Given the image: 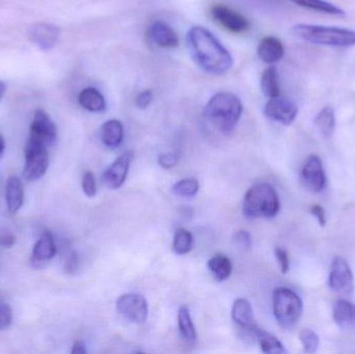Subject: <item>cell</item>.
Wrapping results in <instances>:
<instances>
[{
  "label": "cell",
  "instance_id": "11",
  "mask_svg": "<svg viewBox=\"0 0 355 354\" xmlns=\"http://www.w3.org/2000/svg\"><path fill=\"white\" fill-rule=\"evenodd\" d=\"M264 114L269 120L288 126L295 121L298 107L291 100L279 96L269 99L264 107Z\"/></svg>",
  "mask_w": 355,
  "mask_h": 354
},
{
  "label": "cell",
  "instance_id": "5",
  "mask_svg": "<svg viewBox=\"0 0 355 354\" xmlns=\"http://www.w3.org/2000/svg\"><path fill=\"white\" fill-rule=\"evenodd\" d=\"M273 315L284 330H292L304 313V303L294 291L288 288L275 289L272 297Z\"/></svg>",
  "mask_w": 355,
  "mask_h": 354
},
{
  "label": "cell",
  "instance_id": "26",
  "mask_svg": "<svg viewBox=\"0 0 355 354\" xmlns=\"http://www.w3.org/2000/svg\"><path fill=\"white\" fill-rule=\"evenodd\" d=\"M261 89L265 97L268 99L279 97L281 94L279 89V74L275 67H269L263 72L261 77Z\"/></svg>",
  "mask_w": 355,
  "mask_h": 354
},
{
  "label": "cell",
  "instance_id": "1",
  "mask_svg": "<svg viewBox=\"0 0 355 354\" xmlns=\"http://www.w3.org/2000/svg\"><path fill=\"white\" fill-rule=\"evenodd\" d=\"M186 42L192 60L205 72L223 75L233 66L231 53L208 29L192 27L186 35Z\"/></svg>",
  "mask_w": 355,
  "mask_h": 354
},
{
  "label": "cell",
  "instance_id": "30",
  "mask_svg": "<svg viewBox=\"0 0 355 354\" xmlns=\"http://www.w3.org/2000/svg\"><path fill=\"white\" fill-rule=\"evenodd\" d=\"M200 189L198 180L194 178L183 179L173 185V193L179 197H194Z\"/></svg>",
  "mask_w": 355,
  "mask_h": 354
},
{
  "label": "cell",
  "instance_id": "18",
  "mask_svg": "<svg viewBox=\"0 0 355 354\" xmlns=\"http://www.w3.org/2000/svg\"><path fill=\"white\" fill-rule=\"evenodd\" d=\"M232 318L237 326L254 336V328L258 326L254 324V310L248 299H236L232 307Z\"/></svg>",
  "mask_w": 355,
  "mask_h": 354
},
{
  "label": "cell",
  "instance_id": "22",
  "mask_svg": "<svg viewBox=\"0 0 355 354\" xmlns=\"http://www.w3.org/2000/svg\"><path fill=\"white\" fill-rule=\"evenodd\" d=\"M78 102L87 112H103L106 109L104 96L95 87H87L79 93Z\"/></svg>",
  "mask_w": 355,
  "mask_h": 354
},
{
  "label": "cell",
  "instance_id": "2",
  "mask_svg": "<svg viewBox=\"0 0 355 354\" xmlns=\"http://www.w3.org/2000/svg\"><path fill=\"white\" fill-rule=\"evenodd\" d=\"M243 106L237 96L229 91L215 94L204 108V118L223 134H229L241 118Z\"/></svg>",
  "mask_w": 355,
  "mask_h": 354
},
{
  "label": "cell",
  "instance_id": "43",
  "mask_svg": "<svg viewBox=\"0 0 355 354\" xmlns=\"http://www.w3.org/2000/svg\"><path fill=\"white\" fill-rule=\"evenodd\" d=\"M6 87L2 81H0V100L3 97L4 94H6Z\"/></svg>",
  "mask_w": 355,
  "mask_h": 354
},
{
  "label": "cell",
  "instance_id": "15",
  "mask_svg": "<svg viewBox=\"0 0 355 354\" xmlns=\"http://www.w3.org/2000/svg\"><path fill=\"white\" fill-rule=\"evenodd\" d=\"M56 255V245L53 236L50 231H45L40 237L39 240L33 247L31 254V263L33 265L41 267L47 262L51 261Z\"/></svg>",
  "mask_w": 355,
  "mask_h": 354
},
{
  "label": "cell",
  "instance_id": "13",
  "mask_svg": "<svg viewBox=\"0 0 355 354\" xmlns=\"http://www.w3.org/2000/svg\"><path fill=\"white\" fill-rule=\"evenodd\" d=\"M133 158L135 153L132 151L125 152L106 168L102 179L108 188L118 189L124 184Z\"/></svg>",
  "mask_w": 355,
  "mask_h": 354
},
{
  "label": "cell",
  "instance_id": "20",
  "mask_svg": "<svg viewBox=\"0 0 355 354\" xmlns=\"http://www.w3.org/2000/svg\"><path fill=\"white\" fill-rule=\"evenodd\" d=\"M334 320L342 330L355 328V305L346 299H340L334 306Z\"/></svg>",
  "mask_w": 355,
  "mask_h": 354
},
{
  "label": "cell",
  "instance_id": "16",
  "mask_svg": "<svg viewBox=\"0 0 355 354\" xmlns=\"http://www.w3.org/2000/svg\"><path fill=\"white\" fill-rule=\"evenodd\" d=\"M149 37L158 47L176 48L179 46L176 31L162 21H156L150 26Z\"/></svg>",
  "mask_w": 355,
  "mask_h": 354
},
{
  "label": "cell",
  "instance_id": "37",
  "mask_svg": "<svg viewBox=\"0 0 355 354\" xmlns=\"http://www.w3.org/2000/svg\"><path fill=\"white\" fill-rule=\"evenodd\" d=\"M152 101H153V93H152L151 89H146V91H141L137 95L135 104L139 109H146V108L149 107Z\"/></svg>",
  "mask_w": 355,
  "mask_h": 354
},
{
  "label": "cell",
  "instance_id": "34",
  "mask_svg": "<svg viewBox=\"0 0 355 354\" xmlns=\"http://www.w3.org/2000/svg\"><path fill=\"white\" fill-rule=\"evenodd\" d=\"M234 243H235L237 249H241V251H246V249H250V247H252V236L246 231H238L235 236H234Z\"/></svg>",
  "mask_w": 355,
  "mask_h": 354
},
{
  "label": "cell",
  "instance_id": "4",
  "mask_svg": "<svg viewBox=\"0 0 355 354\" xmlns=\"http://www.w3.org/2000/svg\"><path fill=\"white\" fill-rule=\"evenodd\" d=\"M279 207V195L268 183L254 185L244 197L243 212L250 218H275Z\"/></svg>",
  "mask_w": 355,
  "mask_h": 354
},
{
  "label": "cell",
  "instance_id": "29",
  "mask_svg": "<svg viewBox=\"0 0 355 354\" xmlns=\"http://www.w3.org/2000/svg\"><path fill=\"white\" fill-rule=\"evenodd\" d=\"M173 249L177 255L183 256L190 253L193 249V237L185 229H178L175 233Z\"/></svg>",
  "mask_w": 355,
  "mask_h": 354
},
{
  "label": "cell",
  "instance_id": "9",
  "mask_svg": "<svg viewBox=\"0 0 355 354\" xmlns=\"http://www.w3.org/2000/svg\"><path fill=\"white\" fill-rule=\"evenodd\" d=\"M211 16L230 33H243L250 29V21L225 4H215L211 8Z\"/></svg>",
  "mask_w": 355,
  "mask_h": 354
},
{
  "label": "cell",
  "instance_id": "36",
  "mask_svg": "<svg viewBox=\"0 0 355 354\" xmlns=\"http://www.w3.org/2000/svg\"><path fill=\"white\" fill-rule=\"evenodd\" d=\"M178 155L174 152H168V153H164L158 158V162L162 168L166 170H171V168H175L178 164Z\"/></svg>",
  "mask_w": 355,
  "mask_h": 354
},
{
  "label": "cell",
  "instance_id": "32",
  "mask_svg": "<svg viewBox=\"0 0 355 354\" xmlns=\"http://www.w3.org/2000/svg\"><path fill=\"white\" fill-rule=\"evenodd\" d=\"M83 193L87 197H94L97 193V182H96L95 175L91 170H87L83 176Z\"/></svg>",
  "mask_w": 355,
  "mask_h": 354
},
{
  "label": "cell",
  "instance_id": "39",
  "mask_svg": "<svg viewBox=\"0 0 355 354\" xmlns=\"http://www.w3.org/2000/svg\"><path fill=\"white\" fill-rule=\"evenodd\" d=\"M77 267H78V257L75 251H71L64 263V270L69 274H73L76 272Z\"/></svg>",
  "mask_w": 355,
  "mask_h": 354
},
{
  "label": "cell",
  "instance_id": "6",
  "mask_svg": "<svg viewBox=\"0 0 355 354\" xmlns=\"http://www.w3.org/2000/svg\"><path fill=\"white\" fill-rule=\"evenodd\" d=\"M25 166L23 177L28 182L43 178L49 166L48 147L29 135L24 148Z\"/></svg>",
  "mask_w": 355,
  "mask_h": 354
},
{
  "label": "cell",
  "instance_id": "35",
  "mask_svg": "<svg viewBox=\"0 0 355 354\" xmlns=\"http://www.w3.org/2000/svg\"><path fill=\"white\" fill-rule=\"evenodd\" d=\"M275 255L277 262H279L282 274H287L290 269V260L287 251L284 249H281V247H277V249H275Z\"/></svg>",
  "mask_w": 355,
  "mask_h": 354
},
{
  "label": "cell",
  "instance_id": "7",
  "mask_svg": "<svg viewBox=\"0 0 355 354\" xmlns=\"http://www.w3.org/2000/svg\"><path fill=\"white\" fill-rule=\"evenodd\" d=\"M118 313L127 321L141 324L147 321L149 307L145 297L135 293L122 295L116 301Z\"/></svg>",
  "mask_w": 355,
  "mask_h": 354
},
{
  "label": "cell",
  "instance_id": "23",
  "mask_svg": "<svg viewBox=\"0 0 355 354\" xmlns=\"http://www.w3.org/2000/svg\"><path fill=\"white\" fill-rule=\"evenodd\" d=\"M254 337L260 345L263 353L268 354L287 353L283 343L277 337L273 336L272 334L266 332V330H262L259 326L254 328Z\"/></svg>",
  "mask_w": 355,
  "mask_h": 354
},
{
  "label": "cell",
  "instance_id": "25",
  "mask_svg": "<svg viewBox=\"0 0 355 354\" xmlns=\"http://www.w3.org/2000/svg\"><path fill=\"white\" fill-rule=\"evenodd\" d=\"M315 126L324 137H331L336 128L335 110L331 106H325L315 118Z\"/></svg>",
  "mask_w": 355,
  "mask_h": 354
},
{
  "label": "cell",
  "instance_id": "27",
  "mask_svg": "<svg viewBox=\"0 0 355 354\" xmlns=\"http://www.w3.org/2000/svg\"><path fill=\"white\" fill-rule=\"evenodd\" d=\"M293 3L297 4L302 8L316 12H324V14L335 15V16L344 17L346 12L339 6L327 1V0H291Z\"/></svg>",
  "mask_w": 355,
  "mask_h": 354
},
{
  "label": "cell",
  "instance_id": "24",
  "mask_svg": "<svg viewBox=\"0 0 355 354\" xmlns=\"http://www.w3.org/2000/svg\"><path fill=\"white\" fill-rule=\"evenodd\" d=\"M208 268L217 282H223L231 276L233 266L231 260L223 255H215L208 261Z\"/></svg>",
  "mask_w": 355,
  "mask_h": 354
},
{
  "label": "cell",
  "instance_id": "12",
  "mask_svg": "<svg viewBox=\"0 0 355 354\" xmlns=\"http://www.w3.org/2000/svg\"><path fill=\"white\" fill-rule=\"evenodd\" d=\"M29 135L43 141L47 147H51L58 139V128L49 114L43 109H37L33 114Z\"/></svg>",
  "mask_w": 355,
  "mask_h": 354
},
{
  "label": "cell",
  "instance_id": "41",
  "mask_svg": "<svg viewBox=\"0 0 355 354\" xmlns=\"http://www.w3.org/2000/svg\"><path fill=\"white\" fill-rule=\"evenodd\" d=\"M73 354H85L87 353V347L83 341H76L73 345L72 351Z\"/></svg>",
  "mask_w": 355,
  "mask_h": 354
},
{
  "label": "cell",
  "instance_id": "21",
  "mask_svg": "<svg viewBox=\"0 0 355 354\" xmlns=\"http://www.w3.org/2000/svg\"><path fill=\"white\" fill-rule=\"evenodd\" d=\"M102 143L108 148H116L124 139V127L119 120H108L102 125L100 131Z\"/></svg>",
  "mask_w": 355,
  "mask_h": 354
},
{
  "label": "cell",
  "instance_id": "33",
  "mask_svg": "<svg viewBox=\"0 0 355 354\" xmlns=\"http://www.w3.org/2000/svg\"><path fill=\"white\" fill-rule=\"evenodd\" d=\"M12 322V311L8 303L0 301V330L10 328Z\"/></svg>",
  "mask_w": 355,
  "mask_h": 354
},
{
  "label": "cell",
  "instance_id": "14",
  "mask_svg": "<svg viewBox=\"0 0 355 354\" xmlns=\"http://www.w3.org/2000/svg\"><path fill=\"white\" fill-rule=\"evenodd\" d=\"M29 39L40 49H52L58 43L60 37V28L49 23H37L33 25L28 31Z\"/></svg>",
  "mask_w": 355,
  "mask_h": 354
},
{
  "label": "cell",
  "instance_id": "40",
  "mask_svg": "<svg viewBox=\"0 0 355 354\" xmlns=\"http://www.w3.org/2000/svg\"><path fill=\"white\" fill-rule=\"evenodd\" d=\"M15 242H16V238L14 235L8 234L0 237V245L3 247H12Z\"/></svg>",
  "mask_w": 355,
  "mask_h": 354
},
{
  "label": "cell",
  "instance_id": "17",
  "mask_svg": "<svg viewBox=\"0 0 355 354\" xmlns=\"http://www.w3.org/2000/svg\"><path fill=\"white\" fill-rule=\"evenodd\" d=\"M259 58L266 64H272L279 62L285 55V47L281 39L268 35L263 37L258 45Z\"/></svg>",
  "mask_w": 355,
  "mask_h": 354
},
{
  "label": "cell",
  "instance_id": "31",
  "mask_svg": "<svg viewBox=\"0 0 355 354\" xmlns=\"http://www.w3.org/2000/svg\"><path fill=\"white\" fill-rule=\"evenodd\" d=\"M300 340L306 353H314L318 351L320 339L314 330H310V328H304L300 332Z\"/></svg>",
  "mask_w": 355,
  "mask_h": 354
},
{
  "label": "cell",
  "instance_id": "38",
  "mask_svg": "<svg viewBox=\"0 0 355 354\" xmlns=\"http://www.w3.org/2000/svg\"><path fill=\"white\" fill-rule=\"evenodd\" d=\"M311 213L317 218L318 224H320L321 227H325L327 220L324 208L321 207L320 205H313L312 207H311Z\"/></svg>",
  "mask_w": 355,
  "mask_h": 354
},
{
  "label": "cell",
  "instance_id": "8",
  "mask_svg": "<svg viewBox=\"0 0 355 354\" xmlns=\"http://www.w3.org/2000/svg\"><path fill=\"white\" fill-rule=\"evenodd\" d=\"M329 287L340 294L349 295L354 292V272L344 258L336 257L334 260L329 276Z\"/></svg>",
  "mask_w": 355,
  "mask_h": 354
},
{
  "label": "cell",
  "instance_id": "42",
  "mask_svg": "<svg viewBox=\"0 0 355 354\" xmlns=\"http://www.w3.org/2000/svg\"><path fill=\"white\" fill-rule=\"evenodd\" d=\"M4 150H6V141H4L3 135L0 132V157L3 155Z\"/></svg>",
  "mask_w": 355,
  "mask_h": 354
},
{
  "label": "cell",
  "instance_id": "19",
  "mask_svg": "<svg viewBox=\"0 0 355 354\" xmlns=\"http://www.w3.org/2000/svg\"><path fill=\"white\" fill-rule=\"evenodd\" d=\"M6 202L10 213H17L22 208L24 203V187L21 179L17 176H10L6 181Z\"/></svg>",
  "mask_w": 355,
  "mask_h": 354
},
{
  "label": "cell",
  "instance_id": "3",
  "mask_svg": "<svg viewBox=\"0 0 355 354\" xmlns=\"http://www.w3.org/2000/svg\"><path fill=\"white\" fill-rule=\"evenodd\" d=\"M295 37L315 45L349 48L355 46V30L321 25L298 24L292 29Z\"/></svg>",
  "mask_w": 355,
  "mask_h": 354
},
{
  "label": "cell",
  "instance_id": "28",
  "mask_svg": "<svg viewBox=\"0 0 355 354\" xmlns=\"http://www.w3.org/2000/svg\"><path fill=\"white\" fill-rule=\"evenodd\" d=\"M178 324H179L180 334L183 337L184 340L187 342H194L196 340L198 335L187 308H180L178 313Z\"/></svg>",
  "mask_w": 355,
  "mask_h": 354
},
{
  "label": "cell",
  "instance_id": "10",
  "mask_svg": "<svg viewBox=\"0 0 355 354\" xmlns=\"http://www.w3.org/2000/svg\"><path fill=\"white\" fill-rule=\"evenodd\" d=\"M302 184L312 193H320L327 185V175L322 161L317 155H310L306 158L300 172Z\"/></svg>",
  "mask_w": 355,
  "mask_h": 354
}]
</instances>
